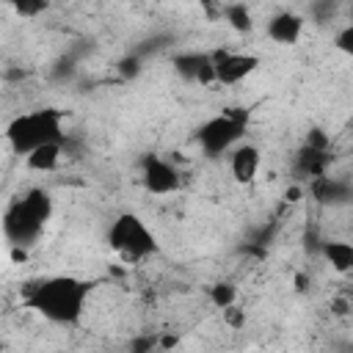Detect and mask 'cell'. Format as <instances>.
Listing matches in <instances>:
<instances>
[{"label": "cell", "instance_id": "7", "mask_svg": "<svg viewBox=\"0 0 353 353\" xmlns=\"http://www.w3.org/2000/svg\"><path fill=\"white\" fill-rule=\"evenodd\" d=\"M259 66V58L251 52H234V50H212V72L215 83L221 85H237L245 77H251Z\"/></svg>", "mask_w": 353, "mask_h": 353}, {"label": "cell", "instance_id": "17", "mask_svg": "<svg viewBox=\"0 0 353 353\" xmlns=\"http://www.w3.org/2000/svg\"><path fill=\"white\" fill-rule=\"evenodd\" d=\"M334 47H336L342 55H350V58H353V22H347V25H342V28L336 30Z\"/></svg>", "mask_w": 353, "mask_h": 353}, {"label": "cell", "instance_id": "10", "mask_svg": "<svg viewBox=\"0 0 353 353\" xmlns=\"http://www.w3.org/2000/svg\"><path fill=\"white\" fill-rule=\"evenodd\" d=\"M303 33V17L295 14V11H279L276 17H270L268 22V39L276 41V44H295Z\"/></svg>", "mask_w": 353, "mask_h": 353}, {"label": "cell", "instance_id": "8", "mask_svg": "<svg viewBox=\"0 0 353 353\" xmlns=\"http://www.w3.org/2000/svg\"><path fill=\"white\" fill-rule=\"evenodd\" d=\"M259 165H262V154H259V149L254 143L243 141L229 154V171L234 176V182H240V185H251L256 179V174H259Z\"/></svg>", "mask_w": 353, "mask_h": 353}, {"label": "cell", "instance_id": "18", "mask_svg": "<svg viewBox=\"0 0 353 353\" xmlns=\"http://www.w3.org/2000/svg\"><path fill=\"white\" fill-rule=\"evenodd\" d=\"M11 8H14L19 17H36V14L47 11V3H25V0H22V3H14Z\"/></svg>", "mask_w": 353, "mask_h": 353}, {"label": "cell", "instance_id": "9", "mask_svg": "<svg viewBox=\"0 0 353 353\" xmlns=\"http://www.w3.org/2000/svg\"><path fill=\"white\" fill-rule=\"evenodd\" d=\"M174 69L176 74H182L185 80L193 83H215V72H212V52H182L174 58Z\"/></svg>", "mask_w": 353, "mask_h": 353}, {"label": "cell", "instance_id": "20", "mask_svg": "<svg viewBox=\"0 0 353 353\" xmlns=\"http://www.w3.org/2000/svg\"><path fill=\"white\" fill-rule=\"evenodd\" d=\"M223 314H226V320H229L232 325H243V323H245V314H243L237 306H229V309H223Z\"/></svg>", "mask_w": 353, "mask_h": 353}, {"label": "cell", "instance_id": "1", "mask_svg": "<svg viewBox=\"0 0 353 353\" xmlns=\"http://www.w3.org/2000/svg\"><path fill=\"white\" fill-rule=\"evenodd\" d=\"M91 284L77 276H44L25 287L22 301L39 317L55 325H77L83 320Z\"/></svg>", "mask_w": 353, "mask_h": 353}, {"label": "cell", "instance_id": "15", "mask_svg": "<svg viewBox=\"0 0 353 353\" xmlns=\"http://www.w3.org/2000/svg\"><path fill=\"white\" fill-rule=\"evenodd\" d=\"M221 14L226 17V22L237 30V33H248L251 28H254V19H251V11H248V6H243V3H232V6H223L221 8Z\"/></svg>", "mask_w": 353, "mask_h": 353}, {"label": "cell", "instance_id": "14", "mask_svg": "<svg viewBox=\"0 0 353 353\" xmlns=\"http://www.w3.org/2000/svg\"><path fill=\"white\" fill-rule=\"evenodd\" d=\"M61 157H63V141H55V143H44V146H39L36 152H30V154L25 157V163H28V168H33V171L50 174V171L58 168Z\"/></svg>", "mask_w": 353, "mask_h": 353}, {"label": "cell", "instance_id": "16", "mask_svg": "<svg viewBox=\"0 0 353 353\" xmlns=\"http://www.w3.org/2000/svg\"><path fill=\"white\" fill-rule=\"evenodd\" d=\"M210 301L223 312V309L234 306V301H237V287H234V284H229V281H221V284L210 287Z\"/></svg>", "mask_w": 353, "mask_h": 353}, {"label": "cell", "instance_id": "2", "mask_svg": "<svg viewBox=\"0 0 353 353\" xmlns=\"http://www.w3.org/2000/svg\"><path fill=\"white\" fill-rule=\"evenodd\" d=\"M52 218V199L47 190L41 188H30L25 190L19 199H14L6 210V218H3V232H6V240L17 248L22 245H30L41 237L47 221Z\"/></svg>", "mask_w": 353, "mask_h": 353}, {"label": "cell", "instance_id": "4", "mask_svg": "<svg viewBox=\"0 0 353 353\" xmlns=\"http://www.w3.org/2000/svg\"><path fill=\"white\" fill-rule=\"evenodd\" d=\"M6 138H8V143L17 154L28 157L30 152H36L44 143L63 141V116L55 108H41V110L22 113L6 127Z\"/></svg>", "mask_w": 353, "mask_h": 353}, {"label": "cell", "instance_id": "19", "mask_svg": "<svg viewBox=\"0 0 353 353\" xmlns=\"http://www.w3.org/2000/svg\"><path fill=\"white\" fill-rule=\"evenodd\" d=\"M119 72H121L124 77H135V74L141 72V58H138V55H130V58H124V61L119 63Z\"/></svg>", "mask_w": 353, "mask_h": 353}, {"label": "cell", "instance_id": "21", "mask_svg": "<svg viewBox=\"0 0 353 353\" xmlns=\"http://www.w3.org/2000/svg\"><path fill=\"white\" fill-rule=\"evenodd\" d=\"M350 22H353V6H350Z\"/></svg>", "mask_w": 353, "mask_h": 353}, {"label": "cell", "instance_id": "3", "mask_svg": "<svg viewBox=\"0 0 353 353\" xmlns=\"http://www.w3.org/2000/svg\"><path fill=\"white\" fill-rule=\"evenodd\" d=\"M108 245L127 265L146 262L160 248L157 245V234L152 232V226L141 215H135V212H121V215H116L110 221V226H108Z\"/></svg>", "mask_w": 353, "mask_h": 353}, {"label": "cell", "instance_id": "6", "mask_svg": "<svg viewBox=\"0 0 353 353\" xmlns=\"http://www.w3.org/2000/svg\"><path fill=\"white\" fill-rule=\"evenodd\" d=\"M141 182H143L146 193H152V196H171L179 190L182 174L171 160H165L160 154H149V157H143V165H141Z\"/></svg>", "mask_w": 353, "mask_h": 353}, {"label": "cell", "instance_id": "11", "mask_svg": "<svg viewBox=\"0 0 353 353\" xmlns=\"http://www.w3.org/2000/svg\"><path fill=\"white\" fill-rule=\"evenodd\" d=\"M328 163H331L328 146H312V143H303V149L298 152L295 168L312 182V179H320V176L328 174Z\"/></svg>", "mask_w": 353, "mask_h": 353}, {"label": "cell", "instance_id": "5", "mask_svg": "<svg viewBox=\"0 0 353 353\" xmlns=\"http://www.w3.org/2000/svg\"><path fill=\"white\" fill-rule=\"evenodd\" d=\"M243 132H245V113L226 110L221 116L207 119L196 130V143L204 157H221L226 152L232 154V149L243 143Z\"/></svg>", "mask_w": 353, "mask_h": 353}, {"label": "cell", "instance_id": "22", "mask_svg": "<svg viewBox=\"0 0 353 353\" xmlns=\"http://www.w3.org/2000/svg\"><path fill=\"white\" fill-rule=\"evenodd\" d=\"M256 353H265V350H256Z\"/></svg>", "mask_w": 353, "mask_h": 353}, {"label": "cell", "instance_id": "12", "mask_svg": "<svg viewBox=\"0 0 353 353\" xmlns=\"http://www.w3.org/2000/svg\"><path fill=\"white\" fill-rule=\"evenodd\" d=\"M323 256L331 265V270L347 276L353 273V243L347 240H325L323 243Z\"/></svg>", "mask_w": 353, "mask_h": 353}, {"label": "cell", "instance_id": "13", "mask_svg": "<svg viewBox=\"0 0 353 353\" xmlns=\"http://www.w3.org/2000/svg\"><path fill=\"white\" fill-rule=\"evenodd\" d=\"M309 190H312L314 199L323 201V204H342V201L350 199L347 185L339 182V179H334V176H328V174L320 176V179H312V182H309Z\"/></svg>", "mask_w": 353, "mask_h": 353}]
</instances>
